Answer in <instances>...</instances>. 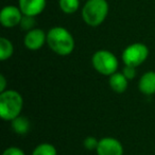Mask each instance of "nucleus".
<instances>
[{
    "mask_svg": "<svg viewBox=\"0 0 155 155\" xmlns=\"http://www.w3.org/2000/svg\"><path fill=\"white\" fill-rule=\"evenodd\" d=\"M97 153L98 155H123V148L116 138L104 137L99 140Z\"/></svg>",
    "mask_w": 155,
    "mask_h": 155,
    "instance_id": "0eeeda50",
    "label": "nucleus"
},
{
    "mask_svg": "<svg viewBox=\"0 0 155 155\" xmlns=\"http://www.w3.org/2000/svg\"><path fill=\"white\" fill-rule=\"evenodd\" d=\"M110 86L116 93L118 94L124 93L127 88V79L124 77L123 73L115 72L114 74L110 75Z\"/></svg>",
    "mask_w": 155,
    "mask_h": 155,
    "instance_id": "9b49d317",
    "label": "nucleus"
},
{
    "mask_svg": "<svg viewBox=\"0 0 155 155\" xmlns=\"http://www.w3.org/2000/svg\"><path fill=\"white\" fill-rule=\"evenodd\" d=\"M2 155H25V153L21 149L16 148V147H11V148H8L7 150H5Z\"/></svg>",
    "mask_w": 155,
    "mask_h": 155,
    "instance_id": "6ab92c4d",
    "label": "nucleus"
},
{
    "mask_svg": "<svg viewBox=\"0 0 155 155\" xmlns=\"http://www.w3.org/2000/svg\"><path fill=\"white\" fill-rule=\"evenodd\" d=\"M139 91L144 95H153L155 94V72L148 71L139 80Z\"/></svg>",
    "mask_w": 155,
    "mask_h": 155,
    "instance_id": "9d476101",
    "label": "nucleus"
},
{
    "mask_svg": "<svg viewBox=\"0 0 155 155\" xmlns=\"http://www.w3.org/2000/svg\"><path fill=\"white\" fill-rule=\"evenodd\" d=\"M19 26L22 30L27 31V32L32 30V29H34V26H35V17H33V16L24 15Z\"/></svg>",
    "mask_w": 155,
    "mask_h": 155,
    "instance_id": "dca6fc26",
    "label": "nucleus"
},
{
    "mask_svg": "<svg viewBox=\"0 0 155 155\" xmlns=\"http://www.w3.org/2000/svg\"><path fill=\"white\" fill-rule=\"evenodd\" d=\"M98 144H99V141L95 137H91V136L85 138L84 140V147L87 150H97Z\"/></svg>",
    "mask_w": 155,
    "mask_h": 155,
    "instance_id": "f3484780",
    "label": "nucleus"
},
{
    "mask_svg": "<svg viewBox=\"0 0 155 155\" xmlns=\"http://www.w3.org/2000/svg\"><path fill=\"white\" fill-rule=\"evenodd\" d=\"M85 1H86V0H85Z\"/></svg>",
    "mask_w": 155,
    "mask_h": 155,
    "instance_id": "412c9836",
    "label": "nucleus"
},
{
    "mask_svg": "<svg viewBox=\"0 0 155 155\" xmlns=\"http://www.w3.org/2000/svg\"><path fill=\"white\" fill-rule=\"evenodd\" d=\"M58 7L65 14H73L80 8V0H58Z\"/></svg>",
    "mask_w": 155,
    "mask_h": 155,
    "instance_id": "4468645a",
    "label": "nucleus"
},
{
    "mask_svg": "<svg viewBox=\"0 0 155 155\" xmlns=\"http://www.w3.org/2000/svg\"><path fill=\"white\" fill-rule=\"evenodd\" d=\"M122 73L124 74V77L127 78V80H133L134 78L136 77V67L125 65V67L123 68Z\"/></svg>",
    "mask_w": 155,
    "mask_h": 155,
    "instance_id": "a211bd4d",
    "label": "nucleus"
},
{
    "mask_svg": "<svg viewBox=\"0 0 155 155\" xmlns=\"http://www.w3.org/2000/svg\"><path fill=\"white\" fill-rule=\"evenodd\" d=\"M93 66L99 73L112 75L118 69V60L107 50H99L93 56Z\"/></svg>",
    "mask_w": 155,
    "mask_h": 155,
    "instance_id": "20e7f679",
    "label": "nucleus"
},
{
    "mask_svg": "<svg viewBox=\"0 0 155 155\" xmlns=\"http://www.w3.org/2000/svg\"><path fill=\"white\" fill-rule=\"evenodd\" d=\"M110 5L106 0H86L82 8V18L89 27H98L106 19Z\"/></svg>",
    "mask_w": 155,
    "mask_h": 155,
    "instance_id": "f03ea898",
    "label": "nucleus"
},
{
    "mask_svg": "<svg viewBox=\"0 0 155 155\" xmlns=\"http://www.w3.org/2000/svg\"><path fill=\"white\" fill-rule=\"evenodd\" d=\"M25 46L30 50H38L47 43V34L41 29L34 28L28 31L24 39Z\"/></svg>",
    "mask_w": 155,
    "mask_h": 155,
    "instance_id": "6e6552de",
    "label": "nucleus"
},
{
    "mask_svg": "<svg viewBox=\"0 0 155 155\" xmlns=\"http://www.w3.org/2000/svg\"><path fill=\"white\" fill-rule=\"evenodd\" d=\"M22 16L24 14L19 9V7L12 5H5L0 12V22L5 28H14V27L20 25Z\"/></svg>",
    "mask_w": 155,
    "mask_h": 155,
    "instance_id": "423d86ee",
    "label": "nucleus"
},
{
    "mask_svg": "<svg viewBox=\"0 0 155 155\" xmlns=\"http://www.w3.org/2000/svg\"><path fill=\"white\" fill-rule=\"evenodd\" d=\"M12 129L19 135L27 134L30 130V121L26 117L18 116L14 120H12Z\"/></svg>",
    "mask_w": 155,
    "mask_h": 155,
    "instance_id": "f8f14e48",
    "label": "nucleus"
},
{
    "mask_svg": "<svg viewBox=\"0 0 155 155\" xmlns=\"http://www.w3.org/2000/svg\"><path fill=\"white\" fill-rule=\"evenodd\" d=\"M5 87H7V80H5V75H0V93L5 91Z\"/></svg>",
    "mask_w": 155,
    "mask_h": 155,
    "instance_id": "aec40b11",
    "label": "nucleus"
},
{
    "mask_svg": "<svg viewBox=\"0 0 155 155\" xmlns=\"http://www.w3.org/2000/svg\"><path fill=\"white\" fill-rule=\"evenodd\" d=\"M24 100L19 93L5 91L0 95V116L3 120L12 121L21 113Z\"/></svg>",
    "mask_w": 155,
    "mask_h": 155,
    "instance_id": "7ed1b4c3",
    "label": "nucleus"
},
{
    "mask_svg": "<svg viewBox=\"0 0 155 155\" xmlns=\"http://www.w3.org/2000/svg\"><path fill=\"white\" fill-rule=\"evenodd\" d=\"M47 5V0H18V7L24 15L35 16L43 13Z\"/></svg>",
    "mask_w": 155,
    "mask_h": 155,
    "instance_id": "1a4fd4ad",
    "label": "nucleus"
},
{
    "mask_svg": "<svg viewBox=\"0 0 155 155\" xmlns=\"http://www.w3.org/2000/svg\"><path fill=\"white\" fill-rule=\"evenodd\" d=\"M149 49L144 44L135 43L127 46L122 52V61L125 65L137 67L147 60Z\"/></svg>",
    "mask_w": 155,
    "mask_h": 155,
    "instance_id": "39448f33",
    "label": "nucleus"
},
{
    "mask_svg": "<svg viewBox=\"0 0 155 155\" xmlns=\"http://www.w3.org/2000/svg\"><path fill=\"white\" fill-rule=\"evenodd\" d=\"M14 52V47L11 41H9L5 37L0 38V60L5 61L12 56Z\"/></svg>",
    "mask_w": 155,
    "mask_h": 155,
    "instance_id": "ddd939ff",
    "label": "nucleus"
},
{
    "mask_svg": "<svg viewBox=\"0 0 155 155\" xmlns=\"http://www.w3.org/2000/svg\"><path fill=\"white\" fill-rule=\"evenodd\" d=\"M32 155H56V150L50 143H41L34 149Z\"/></svg>",
    "mask_w": 155,
    "mask_h": 155,
    "instance_id": "2eb2a0df",
    "label": "nucleus"
},
{
    "mask_svg": "<svg viewBox=\"0 0 155 155\" xmlns=\"http://www.w3.org/2000/svg\"><path fill=\"white\" fill-rule=\"evenodd\" d=\"M49 48L58 55H68L74 49V39L71 33L63 27H53L47 33Z\"/></svg>",
    "mask_w": 155,
    "mask_h": 155,
    "instance_id": "f257e3e1",
    "label": "nucleus"
}]
</instances>
